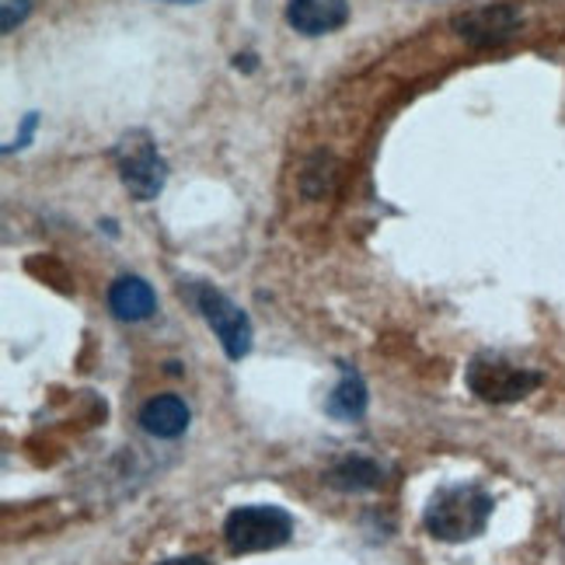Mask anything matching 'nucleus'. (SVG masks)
<instances>
[{"instance_id": "1", "label": "nucleus", "mask_w": 565, "mask_h": 565, "mask_svg": "<svg viewBox=\"0 0 565 565\" xmlns=\"http://www.w3.org/2000/svg\"><path fill=\"white\" fill-rule=\"evenodd\" d=\"M492 495L478 486H447L429 499L426 531L440 541H471L486 531Z\"/></svg>"}, {"instance_id": "2", "label": "nucleus", "mask_w": 565, "mask_h": 565, "mask_svg": "<svg viewBox=\"0 0 565 565\" xmlns=\"http://www.w3.org/2000/svg\"><path fill=\"white\" fill-rule=\"evenodd\" d=\"M290 534H294V516L282 507H266V503L237 507L224 524L227 548L234 555H255V552L279 548V545H287Z\"/></svg>"}, {"instance_id": "3", "label": "nucleus", "mask_w": 565, "mask_h": 565, "mask_svg": "<svg viewBox=\"0 0 565 565\" xmlns=\"http://www.w3.org/2000/svg\"><path fill=\"white\" fill-rule=\"evenodd\" d=\"M116 164H119V179L134 200H140V203L158 200V192L168 182V164L161 161L150 134H143V129L126 134L116 147Z\"/></svg>"}, {"instance_id": "4", "label": "nucleus", "mask_w": 565, "mask_h": 565, "mask_svg": "<svg viewBox=\"0 0 565 565\" xmlns=\"http://www.w3.org/2000/svg\"><path fill=\"white\" fill-rule=\"evenodd\" d=\"M468 387L475 398L507 405V402L527 398L534 387H541V374L527 371V366L507 363L499 356H475L468 366Z\"/></svg>"}, {"instance_id": "5", "label": "nucleus", "mask_w": 565, "mask_h": 565, "mask_svg": "<svg viewBox=\"0 0 565 565\" xmlns=\"http://www.w3.org/2000/svg\"><path fill=\"white\" fill-rule=\"evenodd\" d=\"M192 303L200 308V315L216 332V339H221L224 353L231 360L248 356V350H252V321L231 297H224L221 290L203 287V282H200V287H192Z\"/></svg>"}, {"instance_id": "6", "label": "nucleus", "mask_w": 565, "mask_h": 565, "mask_svg": "<svg viewBox=\"0 0 565 565\" xmlns=\"http://www.w3.org/2000/svg\"><path fill=\"white\" fill-rule=\"evenodd\" d=\"M516 29H520V11L513 4H486L454 18V32L465 42H471V46H499V42L513 39Z\"/></svg>"}, {"instance_id": "7", "label": "nucleus", "mask_w": 565, "mask_h": 565, "mask_svg": "<svg viewBox=\"0 0 565 565\" xmlns=\"http://www.w3.org/2000/svg\"><path fill=\"white\" fill-rule=\"evenodd\" d=\"M350 4L345 0H290L287 21L300 35H329L345 25Z\"/></svg>"}, {"instance_id": "8", "label": "nucleus", "mask_w": 565, "mask_h": 565, "mask_svg": "<svg viewBox=\"0 0 565 565\" xmlns=\"http://www.w3.org/2000/svg\"><path fill=\"white\" fill-rule=\"evenodd\" d=\"M189 419H192V412L179 395H158V398H150L140 408L143 433H150V437H161V440L182 437V433L189 429Z\"/></svg>"}, {"instance_id": "9", "label": "nucleus", "mask_w": 565, "mask_h": 565, "mask_svg": "<svg viewBox=\"0 0 565 565\" xmlns=\"http://www.w3.org/2000/svg\"><path fill=\"white\" fill-rule=\"evenodd\" d=\"M108 308L122 321H143L154 315L158 297L150 290V282H143L140 276H122L113 282V290H108Z\"/></svg>"}, {"instance_id": "10", "label": "nucleus", "mask_w": 565, "mask_h": 565, "mask_svg": "<svg viewBox=\"0 0 565 565\" xmlns=\"http://www.w3.org/2000/svg\"><path fill=\"white\" fill-rule=\"evenodd\" d=\"M324 482H329L332 489H339V492H371V489H381L384 471L371 458H345L329 475H324Z\"/></svg>"}, {"instance_id": "11", "label": "nucleus", "mask_w": 565, "mask_h": 565, "mask_svg": "<svg viewBox=\"0 0 565 565\" xmlns=\"http://www.w3.org/2000/svg\"><path fill=\"white\" fill-rule=\"evenodd\" d=\"M329 416L335 419H345V423H353L360 419L363 412H366V384L356 371H350V366H342V381L335 384V391L329 395Z\"/></svg>"}, {"instance_id": "12", "label": "nucleus", "mask_w": 565, "mask_h": 565, "mask_svg": "<svg viewBox=\"0 0 565 565\" xmlns=\"http://www.w3.org/2000/svg\"><path fill=\"white\" fill-rule=\"evenodd\" d=\"M29 11H32V0H4V18H0V29L14 32L21 21L29 18Z\"/></svg>"}, {"instance_id": "13", "label": "nucleus", "mask_w": 565, "mask_h": 565, "mask_svg": "<svg viewBox=\"0 0 565 565\" xmlns=\"http://www.w3.org/2000/svg\"><path fill=\"white\" fill-rule=\"evenodd\" d=\"M35 122H39V119H35V113H32V116H25V126H21V134H18V140L4 147V154H11V150H14V147H25V143H29V137H32V129H35Z\"/></svg>"}, {"instance_id": "14", "label": "nucleus", "mask_w": 565, "mask_h": 565, "mask_svg": "<svg viewBox=\"0 0 565 565\" xmlns=\"http://www.w3.org/2000/svg\"><path fill=\"white\" fill-rule=\"evenodd\" d=\"M158 565H210V562L200 558V555H182V558H164V562H158Z\"/></svg>"}, {"instance_id": "15", "label": "nucleus", "mask_w": 565, "mask_h": 565, "mask_svg": "<svg viewBox=\"0 0 565 565\" xmlns=\"http://www.w3.org/2000/svg\"><path fill=\"white\" fill-rule=\"evenodd\" d=\"M161 4H200V0H161Z\"/></svg>"}]
</instances>
